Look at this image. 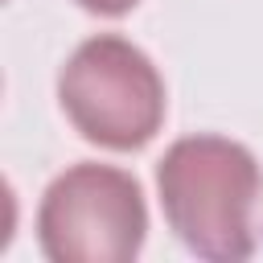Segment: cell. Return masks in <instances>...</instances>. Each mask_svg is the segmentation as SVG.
I'll list each match as a JSON object with an SVG mask.
<instances>
[{"instance_id": "cell-1", "label": "cell", "mask_w": 263, "mask_h": 263, "mask_svg": "<svg viewBox=\"0 0 263 263\" xmlns=\"http://www.w3.org/2000/svg\"><path fill=\"white\" fill-rule=\"evenodd\" d=\"M156 189L177 238L218 263L255 255L263 177L255 156L226 136H185L156 164Z\"/></svg>"}, {"instance_id": "cell-2", "label": "cell", "mask_w": 263, "mask_h": 263, "mask_svg": "<svg viewBox=\"0 0 263 263\" xmlns=\"http://www.w3.org/2000/svg\"><path fill=\"white\" fill-rule=\"evenodd\" d=\"M58 103L90 144L127 152L156 136L164 119V82L140 45L103 33L82 41L62 66Z\"/></svg>"}, {"instance_id": "cell-3", "label": "cell", "mask_w": 263, "mask_h": 263, "mask_svg": "<svg viewBox=\"0 0 263 263\" xmlns=\"http://www.w3.org/2000/svg\"><path fill=\"white\" fill-rule=\"evenodd\" d=\"M148 230L144 193L132 173L74 164L41 197L37 234L53 263H127Z\"/></svg>"}, {"instance_id": "cell-4", "label": "cell", "mask_w": 263, "mask_h": 263, "mask_svg": "<svg viewBox=\"0 0 263 263\" xmlns=\"http://www.w3.org/2000/svg\"><path fill=\"white\" fill-rule=\"evenodd\" d=\"M86 12H99V16H119V12H127V8H136L140 0H78Z\"/></svg>"}]
</instances>
